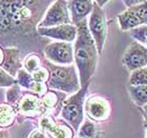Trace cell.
Instances as JSON below:
<instances>
[{
	"mask_svg": "<svg viewBox=\"0 0 147 138\" xmlns=\"http://www.w3.org/2000/svg\"><path fill=\"white\" fill-rule=\"evenodd\" d=\"M12 21V32L18 35L37 33V28L42 21L46 11L53 1H2Z\"/></svg>",
	"mask_w": 147,
	"mask_h": 138,
	"instance_id": "1",
	"label": "cell"
},
{
	"mask_svg": "<svg viewBox=\"0 0 147 138\" xmlns=\"http://www.w3.org/2000/svg\"><path fill=\"white\" fill-rule=\"evenodd\" d=\"M77 39L74 42V60L80 77L81 88L89 86L98 65L99 53L96 43L89 33L87 19L76 25Z\"/></svg>",
	"mask_w": 147,
	"mask_h": 138,
	"instance_id": "2",
	"label": "cell"
},
{
	"mask_svg": "<svg viewBox=\"0 0 147 138\" xmlns=\"http://www.w3.org/2000/svg\"><path fill=\"white\" fill-rule=\"evenodd\" d=\"M44 65L49 71L47 86L49 90L73 95L81 90L80 77L76 65H56L44 60Z\"/></svg>",
	"mask_w": 147,
	"mask_h": 138,
	"instance_id": "3",
	"label": "cell"
},
{
	"mask_svg": "<svg viewBox=\"0 0 147 138\" xmlns=\"http://www.w3.org/2000/svg\"><path fill=\"white\" fill-rule=\"evenodd\" d=\"M89 86L81 88L79 92L69 95L65 99L62 105L61 112L59 118H61L67 122L74 129V131L78 133L80 126L85 119V112H84V104H85L86 95L88 92Z\"/></svg>",
	"mask_w": 147,
	"mask_h": 138,
	"instance_id": "4",
	"label": "cell"
},
{
	"mask_svg": "<svg viewBox=\"0 0 147 138\" xmlns=\"http://www.w3.org/2000/svg\"><path fill=\"white\" fill-rule=\"evenodd\" d=\"M87 25L89 33L96 43L99 55H102L107 38V18L105 11L96 2L92 14L87 19Z\"/></svg>",
	"mask_w": 147,
	"mask_h": 138,
	"instance_id": "5",
	"label": "cell"
},
{
	"mask_svg": "<svg viewBox=\"0 0 147 138\" xmlns=\"http://www.w3.org/2000/svg\"><path fill=\"white\" fill-rule=\"evenodd\" d=\"M119 29L122 32H130L136 28L147 24V1L142 2L132 7H127L120 13L118 17Z\"/></svg>",
	"mask_w": 147,
	"mask_h": 138,
	"instance_id": "6",
	"label": "cell"
},
{
	"mask_svg": "<svg viewBox=\"0 0 147 138\" xmlns=\"http://www.w3.org/2000/svg\"><path fill=\"white\" fill-rule=\"evenodd\" d=\"M84 112L86 117L94 122H105L111 115V103L104 96L92 95L85 100Z\"/></svg>",
	"mask_w": 147,
	"mask_h": 138,
	"instance_id": "7",
	"label": "cell"
},
{
	"mask_svg": "<svg viewBox=\"0 0 147 138\" xmlns=\"http://www.w3.org/2000/svg\"><path fill=\"white\" fill-rule=\"evenodd\" d=\"M44 55L47 61L56 65H75L74 60V43L54 41L46 44Z\"/></svg>",
	"mask_w": 147,
	"mask_h": 138,
	"instance_id": "8",
	"label": "cell"
},
{
	"mask_svg": "<svg viewBox=\"0 0 147 138\" xmlns=\"http://www.w3.org/2000/svg\"><path fill=\"white\" fill-rule=\"evenodd\" d=\"M64 24H73L71 14L68 11L67 1L56 0L53 1L49 5L38 28H53Z\"/></svg>",
	"mask_w": 147,
	"mask_h": 138,
	"instance_id": "9",
	"label": "cell"
},
{
	"mask_svg": "<svg viewBox=\"0 0 147 138\" xmlns=\"http://www.w3.org/2000/svg\"><path fill=\"white\" fill-rule=\"evenodd\" d=\"M39 129L49 138H75L76 132L67 122L52 115H43L38 120Z\"/></svg>",
	"mask_w": 147,
	"mask_h": 138,
	"instance_id": "10",
	"label": "cell"
},
{
	"mask_svg": "<svg viewBox=\"0 0 147 138\" xmlns=\"http://www.w3.org/2000/svg\"><path fill=\"white\" fill-rule=\"evenodd\" d=\"M16 113L17 118L39 120L44 115L41 105V97L30 91L22 93Z\"/></svg>",
	"mask_w": 147,
	"mask_h": 138,
	"instance_id": "11",
	"label": "cell"
},
{
	"mask_svg": "<svg viewBox=\"0 0 147 138\" xmlns=\"http://www.w3.org/2000/svg\"><path fill=\"white\" fill-rule=\"evenodd\" d=\"M122 62L130 73L147 67V48L138 41H132L123 54Z\"/></svg>",
	"mask_w": 147,
	"mask_h": 138,
	"instance_id": "12",
	"label": "cell"
},
{
	"mask_svg": "<svg viewBox=\"0 0 147 138\" xmlns=\"http://www.w3.org/2000/svg\"><path fill=\"white\" fill-rule=\"evenodd\" d=\"M37 34L57 41L74 43L77 39L78 30L75 24H64L53 28H37Z\"/></svg>",
	"mask_w": 147,
	"mask_h": 138,
	"instance_id": "13",
	"label": "cell"
},
{
	"mask_svg": "<svg viewBox=\"0 0 147 138\" xmlns=\"http://www.w3.org/2000/svg\"><path fill=\"white\" fill-rule=\"evenodd\" d=\"M68 96L65 93L49 90L43 96H41V105L44 115H52L57 117L60 115L62 105Z\"/></svg>",
	"mask_w": 147,
	"mask_h": 138,
	"instance_id": "14",
	"label": "cell"
},
{
	"mask_svg": "<svg viewBox=\"0 0 147 138\" xmlns=\"http://www.w3.org/2000/svg\"><path fill=\"white\" fill-rule=\"evenodd\" d=\"M95 2L92 0L87 1H79V0H69L67 1L68 11L71 14V23L77 25L83 20L88 19L94 10Z\"/></svg>",
	"mask_w": 147,
	"mask_h": 138,
	"instance_id": "15",
	"label": "cell"
},
{
	"mask_svg": "<svg viewBox=\"0 0 147 138\" xmlns=\"http://www.w3.org/2000/svg\"><path fill=\"white\" fill-rule=\"evenodd\" d=\"M3 53H4V58L0 68L5 70L9 75L16 78L18 72L23 68L20 57V51L17 48H4Z\"/></svg>",
	"mask_w": 147,
	"mask_h": 138,
	"instance_id": "16",
	"label": "cell"
},
{
	"mask_svg": "<svg viewBox=\"0 0 147 138\" xmlns=\"http://www.w3.org/2000/svg\"><path fill=\"white\" fill-rule=\"evenodd\" d=\"M17 118V113L7 102H0V130L12 126Z\"/></svg>",
	"mask_w": 147,
	"mask_h": 138,
	"instance_id": "17",
	"label": "cell"
},
{
	"mask_svg": "<svg viewBox=\"0 0 147 138\" xmlns=\"http://www.w3.org/2000/svg\"><path fill=\"white\" fill-rule=\"evenodd\" d=\"M78 138H100L101 137V129L98 123L94 122L88 118L84 119L77 133Z\"/></svg>",
	"mask_w": 147,
	"mask_h": 138,
	"instance_id": "18",
	"label": "cell"
},
{
	"mask_svg": "<svg viewBox=\"0 0 147 138\" xmlns=\"http://www.w3.org/2000/svg\"><path fill=\"white\" fill-rule=\"evenodd\" d=\"M127 91L134 103L139 107H143L147 104V86H129Z\"/></svg>",
	"mask_w": 147,
	"mask_h": 138,
	"instance_id": "19",
	"label": "cell"
},
{
	"mask_svg": "<svg viewBox=\"0 0 147 138\" xmlns=\"http://www.w3.org/2000/svg\"><path fill=\"white\" fill-rule=\"evenodd\" d=\"M44 65V61L36 53H31L22 59V67L28 73L34 74Z\"/></svg>",
	"mask_w": 147,
	"mask_h": 138,
	"instance_id": "20",
	"label": "cell"
},
{
	"mask_svg": "<svg viewBox=\"0 0 147 138\" xmlns=\"http://www.w3.org/2000/svg\"><path fill=\"white\" fill-rule=\"evenodd\" d=\"M16 80H17V83L20 86V88H23L26 91L33 92L34 86L36 84V81L33 78V75L31 73H28V71H25L24 69L22 68L17 74Z\"/></svg>",
	"mask_w": 147,
	"mask_h": 138,
	"instance_id": "21",
	"label": "cell"
},
{
	"mask_svg": "<svg viewBox=\"0 0 147 138\" xmlns=\"http://www.w3.org/2000/svg\"><path fill=\"white\" fill-rule=\"evenodd\" d=\"M21 95H22L21 89H20V86H19L18 83L6 90V94H5L6 102H7L9 105H12L13 109L15 111L17 110V107H18Z\"/></svg>",
	"mask_w": 147,
	"mask_h": 138,
	"instance_id": "22",
	"label": "cell"
},
{
	"mask_svg": "<svg viewBox=\"0 0 147 138\" xmlns=\"http://www.w3.org/2000/svg\"><path fill=\"white\" fill-rule=\"evenodd\" d=\"M128 84L129 86H147V67L130 73Z\"/></svg>",
	"mask_w": 147,
	"mask_h": 138,
	"instance_id": "23",
	"label": "cell"
},
{
	"mask_svg": "<svg viewBox=\"0 0 147 138\" xmlns=\"http://www.w3.org/2000/svg\"><path fill=\"white\" fill-rule=\"evenodd\" d=\"M0 32L1 33L12 32V21L7 10L5 9L2 1H0Z\"/></svg>",
	"mask_w": 147,
	"mask_h": 138,
	"instance_id": "24",
	"label": "cell"
},
{
	"mask_svg": "<svg viewBox=\"0 0 147 138\" xmlns=\"http://www.w3.org/2000/svg\"><path fill=\"white\" fill-rule=\"evenodd\" d=\"M129 34L135 39V41H138L147 48V24L134 29L129 32Z\"/></svg>",
	"mask_w": 147,
	"mask_h": 138,
	"instance_id": "25",
	"label": "cell"
},
{
	"mask_svg": "<svg viewBox=\"0 0 147 138\" xmlns=\"http://www.w3.org/2000/svg\"><path fill=\"white\" fill-rule=\"evenodd\" d=\"M17 84V80L15 77L9 75L5 70L0 68V88H6L9 89L11 86Z\"/></svg>",
	"mask_w": 147,
	"mask_h": 138,
	"instance_id": "26",
	"label": "cell"
},
{
	"mask_svg": "<svg viewBox=\"0 0 147 138\" xmlns=\"http://www.w3.org/2000/svg\"><path fill=\"white\" fill-rule=\"evenodd\" d=\"M32 75H33V78H34L36 82L46 83L47 84L49 80V71L45 65H43L40 70H38L34 74H32Z\"/></svg>",
	"mask_w": 147,
	"mask_h": 138,
	"instance_id": "27",
	"label": "cell"
},
{
	"mask_svg": "<svg viewBox=\"0 0 147 138\" xmlns=\"http://www.w3.org/2000/svg\"><path fill=\"white\" fill-rule=\"evenodd\" d=\"M28 138H49L45 133L43 132L42 130L36 129L34 131H32L31 134L28 135Z\"/></svg>",
	"mask_w": 147,
	"mask_h": 138,
	"instance_id": "28",
	"label": "cell"
},
{
	"mask_svg": "<svg viewBox=\"0 0 147 138\" xmlns=\"http://www.w3.org/2000/svg\"><path fill=\"white\" fill-rule=\"evenodd\" d=\"M142 2V0H125V1H123V3L126 5V9L127 7H132V6L135 5H138L140 3Z\"/></svg>",
	"mask_w": 147,
	"mask_h": 138,
	"instance_id": "29",
	"label": "cell"
},
{
	"mask_svg": "<svg viewBox=\"0 0 147 138\" xmlns=\"http://www.w3.org/2000/svg\"><path fill=\"white\" fill-rule=\"evenodd\" d=\"M0 138H9L6 130H0Z\"/></svg>",
	"mask_w": 147,
	"mask_h": 138,
	"instance_id": "30",
	"label": "cell"
},
{
	"mask_svg": "<svg viewBox=\"0 0 147 138\" xmlns=\"http://www.w3.org/2000/svg\"><path fill=\"white\" fill-rule=\"evenodd\" d=\"M141 111H142V114H143V117H144V119L147 121V104L145 107H141Z\"/></svg>",
	"mask_w": 147,
	"mask_h": 138,
	"instance_id": "31",
	"label": "cell"
},
{
	"mask_svg": "<svg viewBox=\"0 0 147 138\" xmlns=\"http://www.w3.org/2000/svg\"><path fill=\"white\" fill-rule=\"evenodd\" d=\"M3 58H4V53H3V49L0 46V67H1V65H2Z\"/></svg>",
	"mask_w": 147,
	"mask_h": 138,
	"instance_id": "32",
	"label": "cell"
},
{
	"mask_svg": "<svg viewBox=\"0 0 147 138\" xmlns=\"http://www.w3.org/2000/svg\"><path fill=\"white\" fill-rule=\"evenodd\" d=\"M95 2L97 3L100 7H102V9H103L105 4H107V3H108V1H105V0H104V1H95Z\"/></svg>",
	"mask_w": 147,
	"mask_h": 138,
	"instance_id": "33",
	"label": "cell"
},
{
	"mask_svg": "<svg viewBox=\"0 0 147 138\" xmlns=\"http://www.w3.org/2000/svg\"><path fill=\"white\" fill-rule=\"evenodd\" d=\"M144 128H145V132H146V138H147V121L144 119Z\"/></svg>",
	"mask_w": 147,
	"mask_h": 138,
	"instance_id": "34",
	"label": "cell"
},
{
	"mask_svg": "<svg viewBox=\"0 0 147 138\" xmlns=\"http://www.w3.org/2000/svg\"><path fill=\"white\" fill-rule=\"evenodd\" d=\"M77 138H78V137H77Z\"/></svg>",
	"mask_w": 147,
	"mask_h": 138,
	"instance_id": "35",
	"label": "cell"
}]
</instances>
